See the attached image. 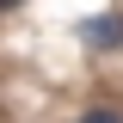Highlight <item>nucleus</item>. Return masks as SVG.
<instances>
[{"label":"nucleus","instance_id":"f257e3e1","mask_svg":"<svg viewBox=\"0 0 123 123\" xmlns=\"http://www.w3.org/2000/svg\"><path fill=\"white\" fill-rule=\"evenodd\" d=\"M80 37H86L92 49H123V12H92V18H80Z\"/></svg>","mask_w":123,"mask_h":123},{"label":"nucleus","instance_id":"7ed1b4c3","mask_svg":"<svg viewBox=\"0 0 123 123\" xmlns=\"http://www.w3.org/2000/svg\"><path fill=\"white\" fill-rule=\"evenodd\" d=\"M0 6H12V0H0Z\"/></svg>","mask_w":123,"mask_h":123},{"label":"nucleus","instance_id":"f03ea898","mask_svg":"<svg viewBox=\"0 0 123 123\" xmlns=\"http://www.w3.org/2000/svg\"><path fill=\"white\" fill-rule=\"evenodd\" d=\"M74 123H123V111L117 105H92V111H80Z\"/></svg>","mask_w":123,"mask_h":123}]
</instances>
